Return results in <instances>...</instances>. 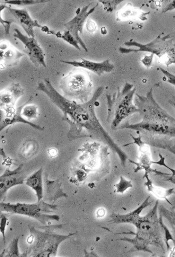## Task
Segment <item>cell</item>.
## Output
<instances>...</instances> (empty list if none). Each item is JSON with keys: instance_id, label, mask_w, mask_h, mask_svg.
Instances as JSON below:
<instances>
[{"instance_id": "6da1fadb", "label": "cell", "mask_w": 175, "mask_h": 257, "mask_svg": "<svg viewBox=\"0 0 175 257\" xmlns=\"http://www.w3.org/2000/svg\"><path fill=\"white\" fill-rule=\"evenodd\" d=\"M101 86L95 90L92 98L86 102L77 103L76 101L67 99L60 94L48 78L38 83V90L46 94L52 103L63 112L62 120L69 125L67 134L69 140L73 141L84 138L86 131L87 138L96 139L104 142L117 154L122 165H124L127 155L113 141L108 133L102 126L95 113V104L104 91Z\"/></svg>"}, {"instance_id": "7a4b0ae2", "label": "cell", "mask_w": 175, "mask_h": 257, "mask_svg": "<svg viewBox=\"0 0 175 257\" xmlns=\"http://www.w3.org/2000/svg\"><path fill=\"white\" fill-rule=\"evenodd\" d=\"M136 91V87L133 84L126 82L122 89L118 88L116 92L106 95L107 121L112 130H118L125 120L138 112L136 106L133 103Z\"/></svg>"}, {"instance_id": "3957f363", "label": "cell", "mask_w": 175, "mask_h": 257, "mask_svg": "<svg viewBox=\"0 0 175 257\" xmlns=\"http://www.w3.org/2000/svg\"><path fill=\"white\" fill-rule=\"evenodd\" d=\"M130 129L136 131L137 134L145 140L149 146L169 151L175 156V126L159 125L143 121L134 124L126 121L118 130Z\"/></svg>"}, {"instance_id": "277c9868", "label": "cell", "mask_w": 175, "mask_h": 257, "mask_svg": "<svg viewBox=\"0 0 175 257\" xmlns=\"http://www.w3.org/2000/svg\"><path fill=\"white\" fill-rule=\"evenodd\" d=\"M161 34L159 35L152 42L145 44L133 40L126 42L124 43L126 46L135 47L138 49L119 48V51L122 54H127L131 52H150L157 57L159 63L167 67L172 64L175 65V43L171 39L170 34L162 37Z\"/></svg>"}, {"instance_id": "5b68a950", "label": "cell", "mask_w": 175, "mask_h": 257, "mask_svg": "<svg viewBox=\"0 0 175 257\" xmlns=\"http://www.w3.org/2000/svg\"><path fill=\"white\" fill-rule=\"evenodd\" d=\"M59 88L67 99L84 103L88 100L93 85L89 73L76 69L61 79Z\"/></svg>"}, {"instance_id": "8992f818", "label": "cell", "mask_w": 175, "mask_h": 257, "mask_svg": "<svg viewBox=\"0 0 175 257\" xmlns=\"http://www.w3.org/2000/svg\"><path fill=\"white\" fill-rule=\"evenodd\" d=\"M135 105L142 121L159 125L175 126V118L164 110L154 99L153 88L145 96L136 94Z\"/></svg>"}, {"instance_id": "52a82bcc", "label": "cell", "mask_w": 175, "mask_h": 257, "mask_svg": "<svg viewBox=\"0 0 175 257\" xmlns=\"http://www.w3.org/2000/svg\"><path fill=\"white\" fill-rule=\"evenodd\" d=\"M57 209V205H52L43 201L36 203L28 204L17 203H1V211L8 213L27 216L36 219L42 224L46 225L51 220L59 221L60 217L56 215H48L46 213L53 212Z\"/></svg>"}, {"instance_id": "ba28073f", "label": "cell", "mask_w": 175, "mask_h": 257, "mask_svg": "<svg viewBox=\"0 0 175 257\" xmlns=\"http://www.w3.org/2000/svg\"><path fill=\"white\" fill-rule=\"evenodd\" d=\"M30 232L36 234L37 240L31 235L29 237L28 242L32 244L33 254L31 255L43 256V253H47V256H55L58 247L63 241L75 233L67 235L50 234L47 228L46 232L43 233L36 230L34 227H29Z\"/></svg>"}, {"instance_id": "9c48e42d", "label": "cell", "mask_w": 175, "mask_h": 257, "mask_svg": "<svg viewBox=\"0 0 175 257\" xmlns=\"http://www.w3.org/2000/svg\"><path fill=\"white\" fill-rule=\"evenodd\" d=\"M14 37L21 41L25 46L24 52L27 54L33 64L37 66L47 67L44 51L35 38L24 35L19 29L14 30Z\"/></svg>"}, {"instance_id": "30bf717a", "label": "cell", "mask_w": 175, "mask_h": 257, "mask_svg": "<svg viewBox=\"0 0 175 257\" xmlns=\"http://www.w3.org/2000/svg\"><path fill=\"white\" fill-rule=\"evenodd\" d=\"M92 5V3H91L88 5L84 6L81 10L79 9L77 12V15L74 19L64 24V26L67 31L71 33L78 44H80L86 53L88 52V50H87L86 44L82 39L79 36V33L83 34L84 24L87 17L94 13L96 8L98 6V4H97V5L89 10Z\"/></svg>"}, {"instance_id": "8fae6325", "label": "cell", "mask_w": 175, "mask_h": 257, "mask_svg": "<svg viewBox=\"0 0 175 257\" xmlns=\"http://www.w3.org/2000/svg\"><path fill=\"white\" fill-rule=\"evenodd\" d=\"M23 164L20 165L14 170L7 168L0 178L1 184V199L6 197L8 191L16 185H22L25 183L26 176L23 171Z\"/></svg>"}, {"instance_id": "7c38bea8", "label": "cell", "mask_w": 175, "mask_h": 257, "mask_svg": "<svg viewBox=\"0 0 175 257\" xmlns=\"http://www.w3.org/2000/svg\"><path fill=\"white\" fill-rule=\"evenodd\" d=\"M25 105V103L19 107H15L7 110H1L0 131H3L8 126L14 125V124L17 122L26 124V125H29L33 128L39 131H42L44 130V127L25 119L22 116V110Z\"/></svg>"}, {"instance_id": "4fadbf2b", "label": "cell", "mask_w": 175, "mask_h": 257, "mask_svg": "<svg viewBox=\"0 0 175 257\" xmlns=\"http://www.w3.org/2000/svg\"><path fill=\"white\" fill-rule=\"evenodd\" d=\"M81 61L60 60L61 63L73 66L75 67L86 69L101 76L105 73H110L115 68V66L110 63L109 59L101 63H95L86 59L81 58Z\"/></svg>"}, {"instance_id": "5bb4252c", "label": "cell", "mask_w": 175, "mask_h": 257, "mask_svg": "<svg viewBox=\"0 0 175 257\" xmlns=\"http://www.w3.org/2000/svg\"><path fill=\"white\" fill-rule=\"evenodd\" d=\"M25 93L20 83H14L3 90L0 93L1 110H7L15 107L17 100Z\"/></svg>"}, {"instance_id": "9a60e30c", "label": "cell", "mask_w": 175, "mask_h": 257, "mask_svg": "<svg viewBox=\"0 0 175 257\" xmlns=\"http://www.w3.org/2000/svg\"><path fill=\"white\" fill-rule=\"evenodd\" d=\"M7 9L14 17L16 23L21 25L29 37L35 38L34 28H38L42 30L43 29L44 26H41L37 21L32 19L28 11L17 10V9L11 8V6L8 7Z\"/></svg>"}, {"instance_id": "2e32d148", "label": "cell", "mask_w": 175, "mask_h": 257, "mask_svg": "<svg viewBox=\"0 0 175 257\" xmlns=\"http://www.w3.org/2000/svg\"><path fill=\"white\" fill-rule=\"evenodd\" d=\"M1 65L3 68L11 67L18 65L20 59L25 56L23 53L6 41L1 42Z\"/></svg>"}, {"instance_id": "e0dca14e", "label": "cell", "mask_w": 175, "mask_h": 257, "mask_svg": "<svg viewBox=\"0 0 175 257\" xmlns=\"http://www.w3.org/2000/svg\"><path fill=\"white\" fill-rule=\"evenodd\" d=\"M43 169L41 167L40 169L27 177L25 181V184L36 192L38 202L41 201L43 197Z\"/></svg>"}, {"instance_id": "ac0fdd59", "label": "cell", "mask_w": 175, "mask_h": 257, "mask_svg": "<svg viewBox=\"0 0 175 257\" xmlns=\"http://www.w3.org/2000/svg\"><path fill=\"white\" fill-rule=\"evenodd\" d=\"M149 198L150 197H148L141 207H139L137 209L132 212H131V213L129 214L126 215H119L113 214L111 216L112 219L109 221V222L116 224L131 223L135 225L140 218L139 217L140 212H141L145 207L150 205V204L153 202V201H151L150 203L148 202Z\"/></svg>"}, {"instance_id": "d6986e66", "label": "cell", "mask_w": 175, "mask_h": 257, "mask_svg": "<svg viewBox=\"0 0 175 257\" xmlns=\"http://www.w3.org/2000/svg\"><path fill=\"white\" fill-rule=\"evenodd\" d=\"M61 183L59 181H50L47 176L45 179V187L47 200L50 202L56 201L58 199L67 198L68 195L61 189Z\"/></svg>"}, {"instance_id": "ffe728a7", "label": "cell", "mask_w": 175, "mask_h": 257, "mask_svg": "<svg viewBox=\"0 0 175 257\" xmlns=\"http://www.w3.org/2000/svg\"><path fill=\"white\" fill-rule=\"evenodd\" d=\"M143 178H145L146 182H145V185L147 188V190L152 192L155 196L158 198L163 199L167 201V202L172 206V203L168 199V197L172 194H175L174 189H165L161 188L156 187L153 185L152 182L148 177V174L145 173Z\"/></svg>"}, {"instance_id": "44dd1931", "label": "cell", "mask_w": 175, "mask_h": 257, "mask_svg": "<svg viewBox=\"0 0 175 257\" xmlns=\"http://www.w3.org/2000/svg\"><path fill=\"white\" fill-rule=\"evenodd\" d=\"M33 99V97L31 96L28 101L25 102V105L22 110V116L30 121L32 119H37L39 116L37 105L31 103Z\"/></svg>"}, {"instance_id": "7402d4cb", "label": "cell", "mask_w": 175, "mask_h": 257, "mask_svg": "<svg viewBox=\"0 0 175 257\" xmlns=\"http://www.w3.org/2000/svg\"><path fill=\"white\" fill-rule=\"evenodd\" d=\"M39 148L38 142L29 139L25 142L20 150V155L25 159L31 158L37 153Z\"/></svg>"}, {"instance_id": "603a6c76", "label": "cell", "mask_w": 175, "mask_h": 257, "mask_svg": "<svg viewBox=\"0 0 175 257\" xmlns=\"http://www.w3.org/2000/svg\"><path fill=\"white\" fill-rule=\"evenodd\" d=\"M19 237L14 239L10 246L3 252L2 256H20L19 249Z\"/></svg>"}, {"instance_id": "cb8c5ba5", "label": "cell", "mask_w": 175, "mask_h": 257, "mask_svg": "<svg viewBox=\"0 0 175 257\" xmlns=\"http://www.w3.org/2000/svg\"><path fill=\"white\" fill-rule=\"evenodd\" d=\"M56 36L58 38L62 39L64 41L69 44L70 45L74 47L77 50L81 51L80 46L78 45V42L68 31L65 32L63 34H61L60 32L56 33Z\"/></svg>"}, {"instance_id": "d4e9b609", "label": "cell", "mask_w": 175, "mask_h": 257, "mask_svg": "<svg viewBox=\"0 0 175 257\" xmlns=\"http://www.w3.org/2000/svg\"><path fill=\"white\" fill-rule=\"evenodd\" d=\"M116 192L118 193H124L129 188L133 187L132 181L126 180L122 176H120V181L115 185Z\"/></svg>"}, {"instance_id": "484cf974", "label": "cell", "mask_w": 175, "mask_h": 257, "mask_svg": "<svg viewBox=\"0 0 175 257\" xmlns=\"http://www.w3.org/2000/svg\"><path fill=\"white\" fill-rule=\"evenodd\" d=\"M48 2V1H34V0H25V1H22V0H19V1H9V0H6L2 2V4L5 5H16V6H30L39 4H43Z\"/></svg>"}, {"instance_id": "4316f807", "label": "cell", "mask_w": 175, "mask_h": 257, "mask_svg": "<svg viewBox=\"0 0 175 257\" xmlns=\"http://www.w3.org/2000/svg\"><path fill=\"white\" fill-rule=\"evenodd\" d=\"M102 3L104 6V11H106L107 13H112L113 11H115L117 8V7L120 4L122 1L120 0H115V1H99Z\"/></svg>"}, {"instance_id": "83f0119b", "label": "cell", "mask_w": 175, "mask_h": 257, "mask_svg": "<svg viewBox=\"0 0 175 257\" xmlns=\"http://www.w3.org/2000/svg\"><path fill=\"white\" fill-rule=\"evenodd\" d=\"M160 210L163 214L162 215L167 218L175 231V212L169 211L164 208H161Z\"/></svg>"}, {"instance_id": "f1b7e54d", "label": "cell", "mask_w": 175, "mask_h": 257, "mask_svg": "<svg viewBox=\"0 0 175 257\" xmlns=\"http://www.w3.org/2000/svg\"><path fill=\"white\" fill-rule=\"evenodd\" d=\"M0 23L4 26L5 30V34L6 36H8L10 34V30L11 24L13 23H16V21L13 20H5L3 19L2 16H0Z\"/></svg>"}, {"instance_id": "f546056e", "label": "cell", "mask_w": 175, "mask_h": 257, "mask_svg": "<svg viewBox=\"0 0 175 257\" xmlns=\"http://www.w3.org/2000/svg\"><path fill=\"white\" fill-rule=\"evenodd\" d=\"M160 69L162 74L165 76V78H167V82L175 86V75L162 68L160 67Z\"/></svg>"}, {"instance_id": "4dcf8cb0", "label": "cell", "mask_w": 175, "mask_h": 257, "mask_svg": "<svg viewBox=\"0 0 175 257\" xmlns=\"http://www.w3.org/2000/svg\"><path fill=\"white\" fill-rule=\"evenodd\" d=\"M8 220V218L6 215L2 214L1 216V233L3 236L4 244L6 242L5 229Z\"/></svg>"}, {"instance_id": "1f68e13d", "label": "cell", "mask_w": 175, "mask_h": 257, "mask_svg": "<svg viewBox=\"0 0 175 257\" xmlns=\"http://www.w3.org/2000/svg\"><path fill=\"white\" fill-rule=\"evenodd\" d=\"M153 57L154 55L152 54L149 56H145L144 59L142 60V63L146 67H150L151 66Z\"/></svg>"}, {"instance_id": "d6a6232c", "label": "cell", "mask_w": 175, "mask_h": 257, "mask_svg": "<svg viewBox=\"0 0 175 257\" xmlns=\"http://www.w3.org/2000/svg\"><path fill=\"white\" fill-rule=\"evenodd\" d=\"M86 27L87 30L90 33L94 32L97 29V25H96L95 22L91 20L87 22Z\"/></svg>"}, {"instance_id": "836d02e7", "label": "cell", "mask_w": 175, "mask_h": 257, "mask_svg": "<svg viewBox=\"0 0 175 257\" xmlns=\"http://www.w3.org/2000/svg\"><path fill=\"white\" fill-rule=\"evenodd\" d=\"M175 9V1H171L167 6L165 7L163 10L162 13L164 14L169 11H171Z\"/></svg>"}, {"instance_id": "e575fe53", "label": "cell", "mask_w": 175, "mask_h": 257, "mask_svg": "<svg viewBox=\"0 0 175 257\" xmlns=\"http://www.w3.org/2000/svg\"><path fill=\"white\" fill-rule=\"evenodd\" d=\"M49 154L51 157H55L57 155V151L54 149H51L49 151Z\"/></svg>"}, {"instance_id": "d590c367", "label": "cell", "mask_w": 175, "mask_h": 257, "mask_svg": "<svg viewBox=\"0 0 175 257\" xmlns=\"http://www.w3.org/2000/svg\"><path fill=\"white\" fill-rule=\"evenodd\" d=\"M105 215V210L104 209H99L97 212V217H102Z\"/></svg>"}, {"instance_id": "8d00e7d4", "label": "cell", "mask_w": 175, "mask_h": 257, "mask_svg": "<svg viewBox=\"0 0 175 257\" xmlns=\"http://www.w3.org/2000/svg\"><path fill=\"white\" fill-rule=\"evenodd\" d=\"M164 178H165V181L175 184V179L172 178V177H170L169 176H165Z\"/></svg>"}, {"instance_id": "74e56055", "label": "cell", "mask_w": 175, "mask_h": 257, "mask_svg": "<svg viewBox=\"0 0 175 257\" xmlns=\"http://www.w3.org/2000/svg\"><path fill=\"white\" fill-rule=\"evenodd\" d=\"M170 177H172V178L175 179V175H171V174L169 175Z\"/></svg>"}]
</instances>
